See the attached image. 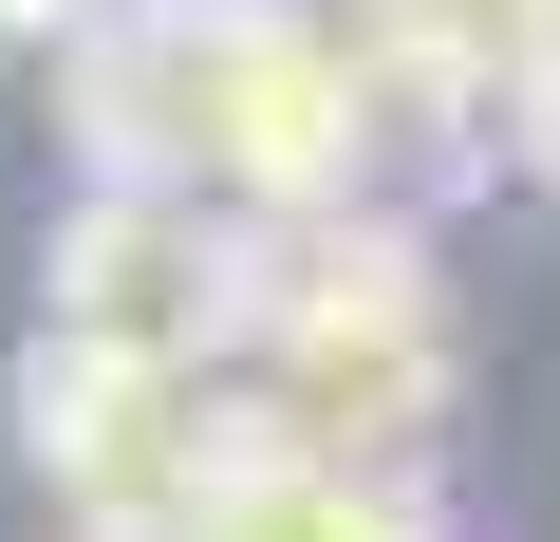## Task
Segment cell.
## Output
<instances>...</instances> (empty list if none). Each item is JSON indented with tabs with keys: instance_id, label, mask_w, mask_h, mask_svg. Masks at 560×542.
I'll return each mask as SVG.
<instances>
[{
	"instance_id": "8992f818",
	"label": "cell",
	"mask_w": 560,
	"mask_h": 542,
	"mask_svg": "<svg viewBox=\"0 0 560 542\" xmlns=\"http://www.w3.org/2000/svg\"><path fill=\"white\" fill-rule=\"evenodd\" d=\"M0 20H20V38H75V20H94V0H0Z\"/></svg>"
},
{
	"instance_id": "277c9868",
	"label": "cell",
	"mask_w": 560,
	"mask_h": 542,
	"mask_svg": "<svg viewBox=\"0 0 560 542\" xmlns=\"http://www.w3.org/2000/svg\"><path fill=\"white\" fill-rule=\"evenodd\" d=\"M38 319L113 337V356H224V319H243V206L94 169L75 224H57V262H38Z\"/></svg>"
},
{
	"instance_id": "7a4b0ae2",
	"label": "cell",
	"mask_w": 560,
	"mask_h": 542,
	"mask_svg": "<svg viewBox=\"0 0 560 542\" xmlns=\"http://www.w3.org/2000/svg\"><path fill=\"white\" fill-rule=\"evenodd\" d=\"M224 393L300 449H374L430 468L448 430V300L393 206H280L243 224V319H224Z\"/></svg>"
},
{
	"instance_id": "5b68a950",
	"label": "cell",
	"mask_w": 560,
	"mask_h": 542,
	"mask_svg": "<svg viewBox=\"0 0 560 542\" xmlns=\"http://www.w3.org/2000/svg\"><path fill=\"white\" fill-rule=\"evenodd\" d=\"M504 150H523V169H560V20H541V76L504 94Z\"/></svg>"
},
{
	"instance_id": "3957f363",
	"label": "cell",
	"mask_w": 560,
	"mask_h": 542,
	"mask_svg": "<svg viewBox=\"0 0 560 542\" xmlns=\"http://www.w3.org/2000/svg\"><path fill=\"white\" fill-rule=\"evenodd\" d=\"M224 430H243L224 356H113V337H57V319L20 356V468L75 523H206Z\"/></svg>"
},
{
	"instance_id": "6da1fadb",
	"label": "cell",
	"mask_w": 560,
	"mask_h": 542,
	"mask_svg": "<svg viewBox=\"0 0 560 542\" xmlns=\"http://www.w3.org/2000/svg\"><path fill=\"white\" fill-rule=\"evenodd\" d=\"M75 150L131 187H206L243 224L374 206V76L337 0H94L57 38Z\"/></svg>"
}]
</instances>
